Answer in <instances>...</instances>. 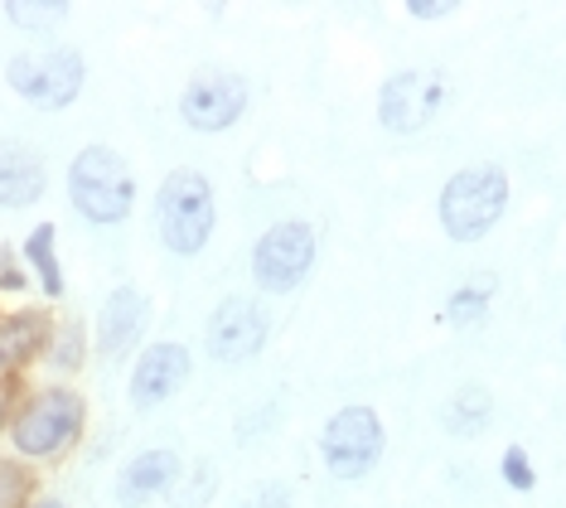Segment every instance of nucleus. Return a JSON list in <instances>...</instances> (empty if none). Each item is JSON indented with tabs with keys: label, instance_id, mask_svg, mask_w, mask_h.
<instances>
[{
	"label": "nucleus",
	"instance_id": "1",
	"mask_svg": "<svg viewBox=\"0 0 566 508\" xmlns=\"http://www.w3.org/2000/svg\"><path fill=\"white\" fill-rule=\"evenodd\" d=\"M87 426V402L73 393V387H40L30 393L10 416V446H15L20 460H54V455L78 446Z\"/></svg>",
	"mask_w": 566,
	"mask_h": 508
},
{
	"label": "nucleus",
	"instance_id": "2",
	"mask_svg": "<svg viewBox=\"0 0 566 508\" xmlns=\"http://www.w3.org/2000/svg\"><path fill=\"white\" fill-rule=\"evenodd\" d=\"M69 204L93 228H117L136 208V175L112 146H83L69 165Z\"/></svg>",
	"mask_w": 566,
	"mask_h": 508
},
{
	"label": "nucleus",
	"instance_id": "3",
	"mask_svg": "<svg viewBox=\"0 0 566 508\" xmlns=\"http://www.w3.org/2000/svg\"><path fill=\"white\" fill-rule=\"evenodd\" d=\"M218 204L213 185L199 169H170L156 189V232L175 257H199L213 238Z\"/></svg>",
	"mask_w": 566,
	"mask_h": 508
},
{
	"label": "nucleus",
	"instance_id": "4",
	"mask_svg": "<svg viewBox=\"0 0 566 508\" xmlns=\"http://www.w3.org/2000/svg\"><path fill=\"white\" fill-rule=\"evenodd\" d=\"M509 208V175L499 165H470V169H455L441 189V228L450 242H480L499 228Z\"/></svg>",
	"mask_w": 566,
	"mask_h": 508
},
{
	"label": "nucleus",
	"instance_id": "5",
	"mask_svg": "<svg viewBox=\"0 0 566 508\" xmlns=\"http://www.w3.org/2000/svg\"><path fill=\"white\" fill-rule=\"evenodd\" d=\"M6 83L10 93L24 97L30 107L63 112L83 97L87 83V63L78 49H40V54H15L6 63Z\"/></svg>",
	"mask_w": 566,
	"mask_h": 508
},
{
	"label": "nucleus",
	"instance_id": "6",
	"mask_svg": "<svg viewBox=\"0 0 566 508\" xmlns=\"http://www.w3.org/2000/svg\"><path fill=\"white\" fill-rule=\"evenodd\" d=\"M388 432H382V416L373 407H339L319 432V460L334 479H364L373 475V465L382 460Z\"/></svg>",
	"mask_w": 566,
	"mask_h": 508
},
{
	"label": "nucleus",
	"instance_id": "7",
	"mask_svg": "<svg viewBox=\"0 0 566 508\" xmlns=\"http://www.w3.org/2000/svg\"><path fill=\"white\" fill-rule=\"evenodd\" d=\"M450 83L441 69H402L378 87V122L392 136H417L441 116Z\"/></svg>",
	"mask_w": 566,
	"mask_h": 508
},
{
	"label": "nucleus",
	"instance_id": "8",
	"mask_svg": "<svg viewBox=\"0 0 566 508\" xmlns=\"http://www.w3.org/2000/svg\"><path fill=\"white\" fill-rule=\"evenodd\" d=\"M248 77L242 73H228V69H203L185 83V93H179V122L189 126V132H203V136H218L228 132V126L242 122V112H248Z\"/></svg>",
	"mask_w": 566,
	"mask_h": 508
},
{
	"label": "nucleus",
	"instance_id": "9",
	"mask_svg": "<svg viewBox=\"0 0 566 508\" xmlns=\"http://www.w3.org/2000/svg\"><path fill=\"white\" fill-rule=\"evenodd\" d=\"M315 267V228L311 224H272L252 247V277L262 291L286 296Z\"/></svg>",
	"mask_w": 566,
	"mask_h": 508
},
{
	"label": "nucleus",
	"instance_id": "10",
	"mask_svg": "<svg viewBox=\"0 0 566 508\" xmlns=\"http://www.w3.org/2000/svg\"><path fill=\"white\" fill-rule=\"evenodd\" d=\"M266 310L248 301V296H228L223 305L209 315L203 324V344H209V354L218 363H248L266 349Z\"/></svg>",
	"mask_w": 566,
	"mask_h": 508
},
{
	"label": "nucleus",
	"instance_id": "11",
	"mask_svg": "<svg viewBox=\"0 0 566 508\" xmlns=\"http://www.w3.org/2000/svg\"><path fill=\"white\" fill-rule=\"evenodd\" d=\"M189 369H195V359H189L185 344H175V339L146 344L136 359V369H132V383H126L132 407L150 412V407H160V402H170L179 387L189 383Z\"/></svg>",
	"mask_w": 566,
	"mask_h": 508
},
{
	"label": "nucleus",
	"instance_id": "12",
	"mask_svg": "<svg viewBox=\"0 0 566 508\" xmlns=\"http://www.w3.org/2000/svg\"><path fill=\"white\" fill-rule=\"evenodd\" d=\"M150 324V301L140 286H117L97 310V354L107 363L126 359Z\"/></svg>",
	"mask_w": 566,
	"mask_h": 508
},
{
	"label": "nucleus",
	"instance_id": "13",
	"mask_svg": "<svg viewBox=\"0 0 566 508\" xmlns=\"http://www.w3.org/2000/svg\"><path fill=\"white\" fill-rule=\"evenodd\" d=\"M179 475H185V460H179L170 446H150V450H140V455H132V460L122 465L117 499H122V508H140L146 499H156V494L175 489Z\"/></svg>",
	"mask_w": 566,
	"mask_h": 508
},
{
	"label": "nucleus",
	"instance_id": "14",
	"mask_svg": "<svg viewBox=\"0 0 566 508\" xmlns=\"http://www.w3.org/2000/svg\"><path fill=\"white\" fill-rule=\"evenodd\" d=\"M49 189V169L40 151L24 141H0V208H30Z\"/></svg>",
	"mask_w": 566,
	"mask_h": 508
},
{
	"label": "nucleus",
	"instance_id": "15",
	"mask_svg": "<svg viewBox=\"0 0 566 508\" xmlns=\"http://www.w3.org/2000/svg\"><path fill=\"white\" fill-rule=\"evenodd\" d=\"M54 334V320L44 310H6L0 315V377H15L30 359H40Z\"/></svg>",
	"mask_w": 566,
	"mask_h": 508
},
{
	"label": "nucleus",
	"instance_id": "16",
	"mask_svg": "<svg viewBox=\"0 0 566 508\" xmlns=\"http://www.w3.org/2000/svg\"><path fill=\"white\" fill-rule=\"evenodd\" d=\"M441 416H446V432L450 436L470 440V436H480L489 426V416H494V397H489L484 383H460L455 393H450Z\"/></svg>",
	"mask_w": 566,
	"mask_h": 508
},
{
	"label": "nucleus",
	"instance_id": "17",
	"mask_svg": "<svg viewBox=\"0 0 566 508\" xmlns=\"http://www.w3.org/2000/svg\"><path fill=\"white\" fill-rule=\"evenodd\" d=\"M20 262L34 267V277H40L49 301H63V262H59V228L54 224H40L30 238H24Z\"/></svg>",
	"mask_w": 566,
	"mask_h": 508
},
{
	"label": "nucleus",
	"instance_id": "18",
	"mask_svg": "<svg viewBox=\"0 0 566 508\" xmlns=\"http://www.w3.org/2000/svg\"><path fill=\"white\" fill-rule=\"evenodd\" d=\"M0 15L15 24V30H24V34H54L59 24L73 15V6L69 0H6Z\"/></svg>",
	"mask_w": 566,
	"mask_h": 508
},
{
	"label": "nucleus",
	"instance_id": "19",
	"mask_svg": "<svg viewBox=\"0 0 566 508\" xmlns=\"http://www.w3.org/2000/svg\"><path fill=\"white\" fill-rule=\"evenodd\" d=\"M49 363H54L59 373H78L83 359H87V344H83V324L78 320H63L54 334H49Z\"/></svg>",
	"mask_w": 566,
	"mask_h": 508
},
{
	"label": "nucleus",
	"instance_id": "20",
	"mask_svg": "<svg viewBox=\"0 0 566 508\" xmlns=\"http://www.w3.org/2000/svg\"><path fill=\"white\" fill-rule=\"evenodd\" d=\"M484 315H489V286L470 281V286H455V291H450V301H446V320L450 324H474Z\"/></svg>",
	"mask_w": 566,
	"mask_h": 508
},
{
	"label": "nucleus",
	"instance_id": "21",
	"mask_svg": "<svg viewBox=\"0 0 566 508\" xmlns=\"http://www.w3.org/2000/svg\"><path fill=\"white\" fill-rule=\"evenodd\" d=\"M34 494V475L24 460H6L0 455V508H24Z\"/></svg>",
	"mask_w": 566,
	"mask_h": 508
},
{
	"label": "nucleus",
	"instance_id": "22",
	"mask_svg": "<svg viewBox=\"0 0 566 508\" xmlns=\"http://www.w3.org/2000/svg\"><path fill=\"white\" fill-rule=\"evenodd\" d=\"M499 470H504V485L518 489V494H527V489L537 485V475H533V465H527V450L523 446H509L504 460H499Z\"/></svg>",
	"mask_w": 566,
	"mask_h": 508
},
{
	"label": "nucleus",
	"instance_id": "23",
	"mask_svg": "<svg viewBox=\"0 0 566 508\" xmlns=\"http://www.w3.org/2000/svg\"><path fill=\"white\" fill-rule=\"evenodd\" d=\"M24 281H30V277H24V267H20V252L0 242V296L24 291Z\"/></svg>",
	"mask_w": 566,
	"mask_h": 508
},
{
	"label": "nucleus",
	"instance_id": "24",
	"mask_svg": "<svg viewBox=\"0 0 566 508\" xmlns=\"http://www.w3.org/2000/svg\"><path fill=\"white\" fill-rule=\"evenodd\" d=\"M242 508H291V494H286V485H256L248 499H242Z\"/></svg>",
	"mask_w": 566,
	"mask_h": 508
},
{
	"label": "nucleus",
	"instance_id": "25",
	"mask_svg": "<svg viewBox=\"0 0 566 508\" xmlns=\"http://www.w3.org/2000/svg\"><path fill=\"white\" fill-rule=\"evenodd\" d=\"M450 0H407V15L411 20H441V15H450Z\"/></svg>",
	"mask_w": 566,
	"mask_h": 508
},
{
	"label": "nucleus",
	"instance_id": "26",
	"mask_svg": "<svg viewBox=\"0 0 566 508\" xmlns=\"http://www.w3.org/2000/svg\"><path fill=\"white\" fill-rule=\"evenodd\" d=\"M15 377H0V426H10V416H15Z\"/></svg>",
	"mask_w": 566,
	"mask_h": 508
},
{
	"label": "nucleus",
	"instance_id": "27",
	"mask_svg": "<svg viewBox=\"0 0 566 508\" xmlns=\"http://www.w3.org/2000/svg\"><path fill=\"white\" fill-rule=\"evenodd\" d=\"M24 508H69V504H63V499H54V494H49V499H30Z\"/></svg>",
	"mask_w": 566,
	"mask_h": 508
}]
</instances>
